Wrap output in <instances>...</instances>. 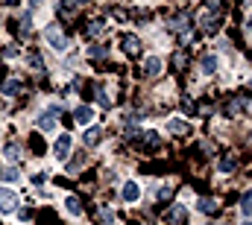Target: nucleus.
<instances>
[{
  "label": "nucleus",
  "instance_id": "11",
  "mask_svg": "<svg viewBox=\"0 0 252 225\" xmlns=\"http://www.w3.org/2000/svg\"><path fill=\"white\" fill-rule=\"evenodd\" d=\"M197 211H200V214H214V211H217V202L208 199V196H203V199L197 202Z\"/></svg>",
  "mask_w": 252,
  "mask_h": 225
},
{
  "label": "nucleus",
  "instance_id": "16",
  "mask_svg": "<svg viewBox=\"0 0 252 225\" xmlns=\"http://www.w3.org/2000/svg\"><path fill=\"white\" fill-rule=\"evenodd\" d=\"M65 205H68V211H70V214H79V211H82V205H79V199H76V196H68V199H65Z\"/></svg>",
  "mask_w": 252,
  "mask_h": 225
},
{
  "label": "nucleus",
  "instance_id": "13",
  "mask_svg": "<svg viewBox=\"0 0 252 225\" xmlns=\"http://www.w3.org/2000/svg\"><path fill=\"white\" fill-rule=\"evenodd\" d=\"M220 23H223V15H220V12H214L211 18H206V29H208V32H217Z\"/></svg>",
  "mask_w": 252,
  "mask_h": 225
},
{
  "label": "nucleus",
  "instance_id": "20",
  "mask_svg": "<svg viewBox=\"0 0 252 225\" xmlns=\"http://www.w3.org/2000/svg\"><path fill=\"white\" fill-rule=\"evenodd\" d=\"M3 91H6V94H18V82H15V79H6V82H3Z\"/></svg>",
  "mask_w": 252,
  "mask_h": 225
},
{
  "label": "nucleus",
  "instance_id": "29",
  "mask_svg": "<svg viewBox=\"0 0 252 225\" xmlns=\"http://www.w3.org/2000/svg\"><path fill=\"white\" fill-rule=\"evenodd\" d=\"M103 225H112V211H103Z\"/></svg>",
  "mask_w": 252,
  "mask_h": 225
},
{
  "label": "nucleus",
  "instance_id": "14",
  "mask_svg": "<svg viewBox=\"0 0 252 225\" xmlns=\"http://www.w3.org/2000/svg\"><path fill=\"white\" fill-rule=\"evenodd\" d=\"M29 67H32V70H38V73L44 70V61H41V53H35V50L29 53Z\"/></svg>",
  "mask_w": 252,
  "mask_h": 225
},
{
  "label": "nucleus",
  "instance_id": "28",
  "mask_svg": "<svg viewBox=\"0 0 252 225\" xmlns=\"http://www.w3.org/2000/svg\"><path fill=\"white\" fill-rule=\"evenodd\" d=\"M176 67H185V53H176Z\"/></svg>",
  "mask_w": 252,
  "mask_h": 225
},
{
  "label": "nucleus",
  "instance_id": "7",
  "mask_svg": "<svg viewBox=\"0 0 252 225\" xmlns=\"http://www.w3.org/2000/svg\"><path fill=\"white\" fill-rule=\"evenodd\" d=\"M38 129H41V132H53V129H56V114H53V111L41 114V117H38Z\"/></svg>",
  "mask_w": 252,
  "mask_h": 225
},
{
  "label": "nucleus",
  "instance_id": "4",
  "mask_svg": "<svg viewBox=\"0 0 252 225\" xmlns=\"http://www.w3.org/2000/svg\"><path fill=\"white\" fill-rule=\"evenodd\" d=\"M53 152H56V158H59V161H65V158H68V152H70V135H62V138L56 141V149H53Z\"/></svg>",
  "mask_w": 252,
  "mask_h": 225
},
{
  "label": "nucleus",
  "instance_id": "22",
  "mask_svg": "<svg viewBox=\"0 0 252 225\" xmlns=\"http://www.w3.org/2000/svg\"><path fill=\"white\" fill-rule=\"evenodd\" d=\"M18 176H21V173H18L15 167H9V170L3 173V182H18Z\"/></svg>",
  "mask_w": 252,
  "mask_h": 225
},
{
  "label": "nucleus",
  "instance_id": "27",
  "mask_svg": "<svg viewBox=\"0 0 252 225\" xmlns=\"http://www.w3.org/2000/svg\"><path fill=\"white\" fill-rule=\"evenodd\" d=\"M97 102H100L103 108H112V102H109V97H106V94H97Z\"/></svg>",
  "mask_w": 252,
  "mask_h": 225
},
{
  "label": "nucleus",
  "instance_id": "9",
  "mask_svg": "<svg viewBox=\"0 0 252 225\" xmlns=\"http://www.w3.org/2000/svg\"><path fill=\"white\" fill-rule=\"evenodd\" d=\"M73 117H76V123H91V120H94V111H91L88 105H79V108L73 111Z\"/></svg>",
  "mask_w": 252,
  "mask_h": 225
},
{
  "label": "nucleus",
  "instance_id": "21",
  "mask_svg": "<svg viewBox=\"0 0 252 225\" xmlns=\"http://www.w3.org/2000/svg\"><path fill=\"white\" fill-rule=\"evenodd\" d=\"M220 170H223V173H232V170H235V158H223V161H220Z\"/></svg>",
  "mask_w": 252,
  "mask_h": 225
},
{
  "label": "nucleus",
  "instance_id": "19",
  "mask_svg": "<svg viewBox=\"0 0 252 225\" xmlns=\"http://www.w3.org/2000/svg\"><path fill=\"white\" fill-rule=\"evenodd\" d=\"M59 12H62V18H73V6L70 3H59Z\"/></svg>",
  "mask_w": 252,
  "mask_h": 225
},
{
  "label": "nucleus",
  "instance_id": "23",
  "mask_svg": "<svg viewBox=\"0 0 252 225\" xmlns=\"http://www.w3.org/2000/svg\"><path fill=\"white\" fill-rule=\"evenodd\" d=\"M88 32H91V35H100V32H103V20H91Z\"/></svg>",
  "mask_w": 252,
  "mask_h": 225
},
{
  "label": "nucleus",
  "instance_id": "18",
  "mask_svg": "<svg viewBox=\"0 0 252 225\" xmlns=\"http://www.w3.org/2000/svg\"><path fill=\"white\" fill-rule=\"evenodd\" d=\"M88 56H91V59H103V56H106V44H103V47H100V44H94V47L88 50Z\"/></svg>",
  "mask_w": 252,
  "mask_h": 225
},
{
  "label": "nucleus",
  "instance_id": "15",
  "mask_svg": "<svg viewBox=\"0 0 252 225\" xmlns=\"http://www.w3.org/2000/svg\"><path fill=\"white\" fill-rule=\"evenodd\" d=\"M241 211H244V217H252V193H244V199H241Z\"/></svg>",
  "mask_w": 252,
  "mask_h": 225
},
{
  "label": "nucleus",
  "instance_id": "10",
  "mask_svg": "<svg viewBox=\"0 0 252 225\" xmlns=\"http://www.w3.org/2000/svg\"><path fill=\"white\" fill-rule=\"evenodd\" d=\"M100 138H103V129H100V126H91V129L85 132V138H82V141H85V146H94Z\"/></svg>",
  "mask_w": 252,
  "mask_h": 225
},
{
  "label": "nucleus",
  "instance_id": "6",
  "mask_svg": "<svg viewBox=\"0 0 252 225\" xmlns=\"http://www.w3.org/2000/svg\"><path fill=\"white\" fill-rule=\"evenodd\" d=\"M144 73H147V76H159V73H161V59H159V56H150V59L144 61Z\"/></svg>",
  "mask_w": 252,
  "mask_h": 225
},
{
  "label": "nucleus",
  "instance_id": "25",
  "mask_svg": "<svg viewBox=\"0 0 252 225\" xmlns=\"http://www.w3.org/2000/svg\"><path fill=\"white\" fill-rule=\"evenodd\" d=\"M3 155H6V158H12V161H15V158H18V146H15V143H9V146H6V149H3Z\"/></svg>",
  "mask_w": 252,
  "mask_h": 225
},
{
  "label": "nucleus",
  "instance_id": "3",
  "mask_svg": "<svg viewBox=\"0 0 252 225\" xmlns=\"http://www.w3.org/2000/svg\"><path fill=\"white\" fill-rule=\"evenodd\" d=\"M138 196H141V187H138L135 182H126L123 190H120V199H123V202H138Z\"/></svg>",
  "mask_w": 252,
  "mask_h": 225
},
{
  "label": "nucleus",
  "instance_id": "2",
  "mask_svg": "<svg viewBox=\"0 0 252 225\" xmlns=\"http://www.w3.org/2000/svg\"><path fill=\"white\" fill-rule=\"evenodd\" d=\"M44 38H47V44L56 47V50H65V47H68V38L62 35L59 26H47V29H44Z\"/></svg>",
  "mask_w": 252,
  "mask_h": 225
},
{
  "label": "nucleus",
  "instance_id": "5",
  "mask_svg": "<svg viewBox=\"0 0 252 225\" xmlns=\"http://www.w3.org/2000/svg\"><path fill=\"white\" fill-rule=\"evenodd\" d=\"M120 50H123V53H129V56H135V53L141 50V41H138L135 35H126V38L120 41Z\"/></svg>",
  "mask_w": 252,
  "mask_h": 225
},
{
  "label": "nucleus",
  "instance_id": "8",
  "mask_svg": "<svg viewBox=\"0 0 252 225\" xmlns=\"http://www.w3.org/2000/svg\"><path fill=\"white\" fill-rule=\"evenodd\" d=\"M167 129H170L173 135H188V129H191V126H188V120H182V117H173V120L167 123Z\"/></svg>",
  "mask_w": 252,
  "mask_h": 225
},
{
  "label": "nucleus",
  "instance_id": "17",
  "mask_svg": "<svg viewBox=\"0 0 252 225\" xmlns=\"http://www.w3.org/2000/svg\"><path fill=\"white\" fill-rule=\"evenodd\" d=\"M182 217H185V208H182V205H176V208L167 214V223H179Z\"/></svg>",
  "mask_w": 252,
  "mask_h": 225
},
{
  "label": "nucleus",
  "instance_id": "24",
  "mask_svg": "<svg viewBox=\"0 0 252 225\" xmlns=\"http://www.w3.org/2000/svg\"><path fill=\"white\" fill-rule=\"evenodd\" d=\"M29 146H35L32 152H44V143H41V138L35 135V138H29Z\"/></svg>",
  "mask_w": 252,
  "mask_h": 225
},
{
  "label": "nucleus",
  "instance_id": "1",
  "mask_svg": "<svg viewBox=\"0 0 252 225\" xmlns=\"http://www.w3.org/2000/svg\"><path fill=\"white\" fill-rule=\"evenodd\" d=\"M0 211L3 214H15L18 211V193L12 187H0Z\"/></svg>",
  "mask_w": 252,
  "mask_h": 225
},
{
  "label": "nucleus",
  "instance_id": "31",
  "mask_svg": "<svg viewBox=\"0 0 252 225\" xmlns=\"http://www.w3.org/2000/svg\"><path fill=\"white\" fill-rule=\"evenodd\" d=\"M244 225H252V223H244Z\"/></svg>",
  "mask_w": 252,
  "mask_h": 225
},
{
  "label": "nucleus",
  "instance_id": "12",
  "mask_svg": "<svg viewBox=\"0 0 252 225\" xmlns=\"http://www.w3.org/2000/svg\"><path fill=\"white\" fill-rule=\"evenodd\" d=\"M200 70H203V73H214V70H217V56H203Z\"/></svg>",
  "mask_w": 252,
  "mask_h": 225
},
{
  "label": "nucleus",
  "instance_id": "30",
  "mask_svg": "<svg viewBox=\"0 0 252 225\" xmlns=\"http://www.w3.org/2000/svg\"><path fill=\"white\" fill-rule=\"evenodd\" d=\"M38 3H41V0H29V9H32V6H38Z\"/></svg>",
  "mask_w": 252,
  "mask_h": 225
},
{
  "label": "nucleus",
  "instance_id": "26",
  "mask_svg": "<svg viewBox=\"0 0 252 225\" xmlns=\"http://www.w3.org/2000/svg\"><path fill=\"white\" fill-rule=\"evenodd\" d=\"M241 105H244V100L238 97V100H232V105H229V114H238L241 111Z\"/></svg>",
  "mask_w": 252,
  "mask_h": 225
}]
</instances>
